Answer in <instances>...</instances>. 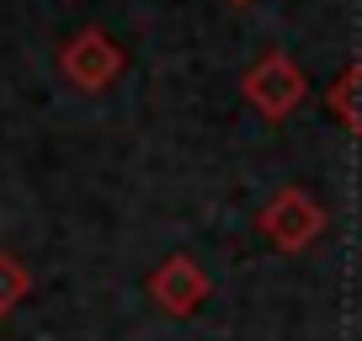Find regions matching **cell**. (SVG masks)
<instances>
[{
  "label": "cell",
  "mask_w": 362,
  "mask_h": 341,
  "mask_svg": "<svg viewBox=\"0 0 362 341\" xmlns=\"http://www.w3.org/2000/svg\"><path fill=\"white\" fill-rule=\"evenodd\" d=\"M240 91H245V102L256 107L261 117L283 123V117H293L298 107H304V96H309V75L283 54V48H272V54H261L256 64L245 69Z\"/></svg>",
  "instance_id": "obj_2"
},
{
  "label": "cell",
  "mask_w": 362,
  "mask_h": 341,
  "mask_svg": "<svg viewBox=\"0 0 362 341\" xmlns=\"http://www.w3.org/2000/svg\"><path fill=\"white\" fill-rule=\"evenodd\" d=\"M229 6H250V0H229Z\"/></svg>",
  "instance_id": "obj_7"
},
{
  "label": "cell",
  "mask_w": 362,
  "mask_h": 341,
  "mask_svg": "<svg viewBox=\"0 0 362 341\" xmlns=\"http://www.w3.org/2000/svg\"><path fill=\"white\" fill-rule=\"evenodd\" d=\"M149 294H155V304L170 309V315H192L208 299V277H203V267H197L192 256H165V262L155 267V277H149Z\"/></svg>",
  "instance_id": "obj_4"
},
{
  "label": "cell",
  "mask_w": 362,
  "mask_h": 341,
  "mask_svg": "<svg viewBox=\"0 0 362 341\" xmlns=\"http://www.w3.org/2000/svg\"><path fill=\"white\" fill-rule=\"evenodd\" d=\"M261 235L272 240V245H283V250H304L309 240L325 229V208L315 203V197L304 192V187H283V192L272 197L267 208H261Z\"/></svg>",
  "instance_id": "obj_3"
},
{
  "label": "cell",
  "mask_w": 362,
  "mask_h": 341,
  "mask_svg": "<svg viewBox=\"0 0 362 341\" xmlns=\"http://www.w3.org/2000/svg\"><path fill=\"white\" fill-rule=\"evenodd\" d=\"M325 102H330V112H336L341 123L362 139V59H357V64H346V69L336 75V86H330Z\"/></svg>",
  "instance_id": "obj_5"
},
{
  "label": "cell",
  "mask_w": 362,
  "mask_h": 341,
  "mask_svg": "<svg viewBox=\"0 0 362 341\" xmlns=\"http://www.w3.org/2000/svg\"><path fill=\"white\" fill-rule=\"evenodd\" d=\"M123 69H128V54L107 27H80V33L64 37V48H59V75H64L80 96L112 91L117 80H123Z\"/></svg>",
  "instance_id": "obj_1"
},
{
  "label": "cell",
  "mask_w": 362,
  "mask_h": 341,
  "mask_svg": "<svg viewBox=\"0 0 362 341\" xmlns=\"http://www.w3.org/2000/svg\"><path fill=\"white\" fill-rule=\"evenodd\" d=\"M27 294H33V272H27V267L16 262L11 250H0V320L11 315V309L22 304Z\"/></svg>",
  "instance_id": "obj_6"
}]
</instances>
